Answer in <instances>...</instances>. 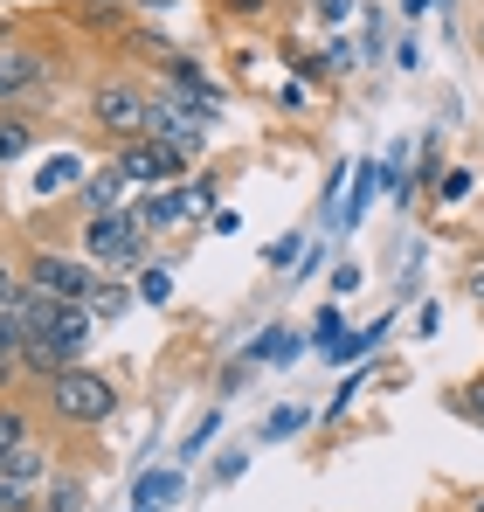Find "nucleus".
Listing matches in <instances>:
<instances>
[{
  "mask_svg": "<svg viewBox=\"0 0 484 512\" xmlns=\"http://www.w3.org/2000/svg\"><path fill=\"white\" fill-rule=\"evenodd\" d=\"M42 416L56 429H104L118 409H125V388H118V374H104V367H63L56 381H42Z\"/></svg>",
  "mask_w": 484,
  "mask_h": 512,
  "instance_id": "1",
  "label": "nucleus"
},
{
  "mask_svg": "<svg viewBox=\"0 0 484 512\" xmlns=\"http://www.w3.org/2000/svg\"><path fill=\"white\" fill-rule=\"evenodd\" d=\"M464 512H484V492H478V499H471V506H464Z\"/></svg>",
  "mask_w": 484,
  "mask_h": 512,
  "instance_id": "41",
  "label": "nucleus"
},
{
  "mask_svg": "<svg viewBox=\"0 0 484 512\" xmlns=\"http://www.w3.org/2000/svg\"><path fill=\"white\" fill-rule=\"evenodd\" d=\"M187 215H201V208H194V194H187L180 180H173V187H153V194L139 201V222H146V236H166V229H180Z\"/></svg>",
  "mask_w": 484,
  "mask_h": 512,
  "instance_id": "9",
  "label": "nucleus"
},
{
  "mask_svg": "<svg viewBox=\"0 0 484 512\" xmlns=\"http://www.w3.org/2000/svg\"><path fill=\"white\" fill-rule=\"evenodd\" d=\"M0 139H7V167H14V160H28V153H35V139H42V132H35V118H28V111H0Z\"/></svg>",
  "mask_w": 484,
  "mask_h": 512,
  "instance_id": "16",
  "label": "nucleus"
},
{
  "mask_svg": "<svg viewBox=\"0 0 484 512\" xmlns=\"http://www.w3.org/2000/svg\"><path fill=\"white\" fill-rule=\"evenodd\" d=\"M83 499H90L83 478H56V485L42 492V506H49V512H83Z\"/></svg>",
  "mask_w": 484,
  "mask_h": 512,
  "instance_id": "21",
  "label": "nucleus"
},
{
  "mask_svg": "<svg viewBox=\"0 0 484 512\" xmlns=\"http://www.w3.org/2000/svg\"><path fill=\"white\" fill-rule=\"evenodd\" d=\"M360 388H367V367H353V374H346V381L332 388V402H325V423H339V416L353 409V395H360Z\"/></svg>",
  "mask_w": 484,
  "mask_h": 512,
  "instance_id": "26",
  "label": "nucleus"
},
{
  "mask_svg": "<svg viewBox=\"0 0 484 512\" xmlns=\"http://www.w3.org/2000/svg\"><path fill=\"white\" fill-rule=\"evenodd\" d=\"M35 512H49V506H35Z\"/></svg>",
  "mask_w": 484,
  "mask_h": 512,
  "instance_id": "45",
  "label": "nucleus"
},
{
  "mask_svg": "<svg viewBox=\"0 0 484 512\" xmlns=\"http://www.w3.org/2000/svg\"><path fill=\"white\" fill-rule=\"evenodd\" d=\"M374 187H381V173L367 167H353V180H346V208H339V229H360V215H367V201H374Z\"/></svg>",
  "mask_w": 484,
  "mask_h": 512,
  "instance_id": "15",
  "label": "nucleus"
},
{
  "mask_svg": "<svg viewBox=\"0 0 484 512\" xmlns=\"http://www.w3.org/2000/svg\"><path fill=\"white\" fill-rule=\"evenodd\" d=\"M436 7H450V0H436Z\"/></svg>",
  "mask_w": 484,
  "mask_h": 512,
  "instance_id": "44",
  "label": "nucleus"
},
{
  "mask_svg": "<svg viewBox=\"0 0 484 512\" xmlns=\"http://www.w3.org/2000/svg\"><path fill=\"white\" fill-rule=\"evenodd\" d=\"M478 56H484V21H478Z\"/></svg>",
  "mask_w": 484,
  "mask_h": 512,
  "instance_id": "42",
  "label": "nucleus"
},
{
  "mask_svg": "<svg viewBox=\"0 0 484 512\" xmlns=\"http://www.w3.org/2000/svg\"><path fill=\"white\" fill-rule=\"evenodd\" d=\"M42 402H28V395H0V471L7 464H21L35 443H42Z\"/></svg>",
  "mask_w": 484,
  "mask_h": 512,
  "instance_id": "8",
  "label": "nucleus"
},
{
  "mask_svg": "<svg viewBox=\"0 0 484 512\" xmlns=\"http://www.w3.org/2000/svg\"><path fill=\"white\" fill-rule=\"evenodd\" d=\"M125 187H132V180H125V167H118V160H111V167H90V180L77 187V208H83V215L125 208Z\"/></svg>",
  "mask_w": 484,
  "mask_h": 512,
  "instance_id": "10",
  "label": "nucleus"
},
{
  "mask_svg": "<svg viewBox=\"0 0 484 512\" xmlns=\"http://www.w3.org/2000/svg\"><path fill=\"white\" fill-rule=\"evenodd\" d=\"M42 492H49V485L21 478V471H0V512H35V506H42Z\"/></svg>",
  "mask_w": 484,
  "mask_h": 512,
  "instance_id": "17",
  "label": "nucleus"
},
{
  "mask_svg": "<svg viewBox=\"0 0 484 512\" xmlns=\"http://www.w3.org/2000/svg\"><path fill=\"white\" fill-rule=\"evenodd\" d=\"M443 409L484 429V374H478V381H464V388H450V395H443Z\"/></svg>",
  "mask_w": 484,
  "mask_h": 512,
  "instance_id": "19",
  "label": "nucleus"
},
{
  "mask_svg": "<svg viewBox=\"0 0 484 512\" xmlns=\"http://www.w3.org/2000/svg\"><path fill=\"white\" fill-rule=\"evenodd\" d=\"M208 229H215V236H236L242 215H236V208H215V215H208Z\"/></svg>",
  "mask_w": 484,
  "mask_h": 512,
  "instance_id": "39",
  "label": "nucleus"
},
{
  "mask_svg": "<svg viewBox=\"0 0 484 512\" xmlns=\"http://www.w3.org/2000/svg\"><path fill=\"white\" fill-rule=\"evenodd\" d=\"M353 7H360V0H312V14H319L325 28H346V21H353Z\"/></svg>",
  "mask_w": 484,
  "mask_h": 512,
  "instance_id": "32",
  "label": "nucleus"
},
{
  "mask_svg": "<svg viewBox=\"0 0 484 512\" xmlns=\"http://www.w3.org/2000/svg\"><path fill=\"white\" fill-rule=\"evenodd\" d=\"M77 250L104 270V277H139L153 263V236L139 222V208H104V215H83L77 222Z\"/></svg>",
  "mask_w": 484,
  "mask_h": 512,
  "instance_id": "3",
  "label": "nucleus"
},
{
  "mask_svg": "<svg viewBox=\"0 0 484 512\" xmlns=\"http://www.w3.org/2000/svg\"><path fill=\"white\" fill-rule=\"evenodd\" d=\"M139 298H146L153 312L173 305V270H166V263H146V270H139Z\"/></svg>",
  "mask_w": 484,
  "mask_h": 512,
  "instance_id": "20",
  "label": "nucleus"
},
{
  "mask_svg": "<svg viewBox=\"0 0 484 512\" xmlns=\"http://www.w3.org/2000/svg\"><path fill=\"white\" fill-rule=\"evenodd\" d=\"M346 180H353V167H332V173H325V194H319V215H339V194H346Z\"/></svg>",
  "mask_w": 484,
  "mask_h": 512,
  "instance_id": "31",
  "label": "nucleus"
},
{
  "mask_svg": "<svg viewBox=\"0 0 484 512\" xmlns=\"http://www.w3.org/2000/svg\"><path fill=\"white\" fill-rule=\"evenodd\" d=\"M21 284H35V291H49V298H63V305H90V291L104 284V270H97L83 250L35 243V250L21 256Z\"/></svg>",
  "mask_w": 484,
  "mask_h": 512,
  "instance_id": "5",
  "label": "nucleus"
},
{
  "mask_svg": "<svg viewBox=\"0 0 484 512\" xmlns=\"http://www.w3.org/2000/svg\"><path fill=\"white\" fill-rule=\"evenodd\" d=\"M436 326H443V305H436V298H422V305H415V333H422V340H429V333H436Z\"/></svg>",
  "mask_w": 484,
  "mask_h": 512,
  "instance_id": "36",
  "label": "nucleus"
},
{
  "mask_svg": "<svg viewBox=\"0 0 484 512\" xmlns=\"http://www.w3.org/2000/svg\"><path fill=\"white\" fill-rule=\"evenodd\" d=\"M111 160L125 167L132 187H173V180H187V173H194V167H187V153H180V146H166V139H153V132H146V139H132V146H118Z\"/></svg>",
  "mask_w": 484,
  "mask_h": 512,
  "instance_id": "7",
  "label": "nucleus"
},
{
  "mask_svg": "<svg viewBox=\"0 0 484 512\" xmlns=\"http://www.w3.org/2000/svg\"><path fill=\"white\" fill-rule=\"evenodd\" d=\"M298 256H305V236H277V243H263V263H270V270H298Z\"/></svg>",
  "mask_w": 484,
  "mask_h": 512,
  "instance_id": "27",
  "label": "nucleus"
},
{
  "mask_svg": "<svg viewBox=\"0 0 484 512\" xmlns=\"http://www.w3.org/2000/svg\"><path fill=\"white\" fill-rule=\"evenodd\" d=\"M277 111H305V77H291V84H277Z\"/></svg>",
  "mask_w": 484,
  "mask_h": 512,
  "instance_id": "37",
  "label": "nucleus"
},
{
  "mask_svg": "<svg viewBox=\"0 0 484 512\" xmlns=\"http://www.w3.org/2000/svg\"><path fill=\"white\" fill-rule=\"evenodd\" d=\"M83 118H90V132L118 153V146H132V139H146V132H153V90L139 84V77L104 70L97 84L83 90Z\"/></svg>",
  "mask_w": 484,
  "mask_h": 512,
  "instance_id": "2",
  "label": "nucleus"
},
{
  "mask_svg": "<svg viewBox=\"0 0 484 512\" xmlns=\"http://www.w3.org/2000/svg\"><path fill=\"white\" fill-rule=\"evenodd\" d=\"M132 512H139V506H132Z\"/></svg>",
  "mask_w": 484,
  "mask_h": 512,
  "instance_id": "46",
  "label": "nucleus"
},
{
  "mask_svg": "<svg viewBox=\"0 0 484 512\" xmlns=\"http://www.w3.org/2000/svg\"><path fill=\"white\" fill-rule=\"evenodd\" d=\"M360 277H367L360 263H332V298H353V291H360Z\"/></svg>",
  "mask_w": 484,
  "mask_h": 512,
  "instance_id": "34",
  "label": "nucleus"
},
{
  "mask_svg": "<svg viewBox=\"0 0 484 512\" xmlns=\"http://www.w3.org/2000/svg\"><path fill=\"white\" fill-rule=\"evenodd\" d=\"M242 471H249V450H222V457H215V485H222V492L236 485Z\"/></svg>",
  "mask_w": 484,
  "mask_h": 512,
  "instance_id": "30",
  "label": "nucleus"
},
{
  "mask_svg": "<svg viewBox=\"0 0 484 512\" xmlns=\"http://www.w3.org/2000/svg\"><path fill=\"white\" fill-rule=\"evenodd\" d=\"M215 429H222V409H208V416H201V423L187 429V443H180V457H173V464H187V457H201V450H208V443H215Z\"/></svg>",
  "mask_w": 484,
  "mask_h": 512,
  "instance_id": "25",
  "label": "nucleus"
},
{
  "mask_svg": "<svg viewBox=\"0 0 484 512\" xmlns=\"http://www.w3.org/2000/svg\"><path fill=\"white\" fill-rule=\"evenodd\" d=\"M325 63H332V77H346V70L360 63V49H353L346 35H332V49H325Z\"/></svg>",
  "mask_w": 484,
  "mask_h": 512,
  "instance_id": "33",
  "label": "nucleus"
},
{
  "mask_svg": "<svg viewBox=\"0 0 484 512\" xmlns=\"http://www.w3.org/2000/svg\"><path fill=\"white\" fill-rule=\"evenodd\" d=\"M305 423H312V416L284 402V409H270V416H263V443H284V436H298V429H305Z\"/></svg>",
  "mask_w": 484,
  "mask_h": 512,
  "instance_id": "22",
  "label": "nucleus"
},
{
  "mask_svg": "<svg viewBox=\"0 0 484 512\" xmlns=\"http://www.w3.org/2000/svg\"><path fill=\"white\" fill-rule=\"evenodd\" d=\"M0 167H7V139H0Z\"/></svg>",
  "mask_w": 484,
  "mask_h": 512,
  "instance_id": "43",
  "label": "nucleus"
},
{
  "mask_svg": "<svg viewBox=\"0 0 484 512\" xmlns=\"http://www.w3.org/2000/svg\"><path fill=\"white\" fill-rule=\"evenodd\" d=\"M429 7H436V0H402V14H408V21H422Z\"/></svg>",
  "mask_w": 484,
  "mask_h": 512,
  "instance_id": "40",
  "label": "nucleus"
},
{
  "mask_svg": "<svg viewBox=\"0 0 484 512\" xmlns=\"http://www.w3.org/2000/svg\"><path fill=\"white\" fill-rule=\"evenodd\" d=\"M173 499H187V471H180V464H160V471H146V478L132 485V506L139 512H166Z\"/></svg>",
  "mask_w": 484,
  "mask_h": 512,
  "instance_id": "11",
  "label": "nucleus"
},
{
  "mask_svg": "<svg viewBox=\"0 0 484 512\" xmlns=\"http://www.w3.org/2000/svg\"><path fill=\"white\" fill-rule=\"evenodd\" d=\"M471 187H478V173H471V167H457V173H443V180L429 187V201H436V208H450V201H464Z\"/></svg>",
  "mask_w": 484,
  "mask_h": 512,
  "instance_id": "23",
  "label": "nucleus"
},
{
  "mask_svg": "<svg viewBox=\"0 0 484 512\" xmlns=\"http://www.w3.org/2000/svg\"><path fill=\"white\" fill-rule=\"evenodd\" d=\"M222 14H236V21H263L270 14V0H215Z\"/></svg>",
  "mask_w": 484,
  "mask_h": 512,
  "instance_id": "35",
  "label": "nucleus"
},
{
  "mask_svg": "<svg viewBox=\"0 0 484 512\" xmlns=\"http://www.w3.org/2000/svg\"><path fill=\"white\" fill-rule=\"evenodd\" d=\"M305 346H312V340H305V333H291V326H263L256 340L242 346V360H249V367H263V360H284V367H291Z\"/></svg>",
  "mask_w": 484,
  "mask_h": 512,
  "instance_id": "12",
  "label": "nucleus"
},
{
  "mask_svg": "<svg viewBox=\"0 0 484 512\" xmlns=\"http://www.w3.org/2000/svg\"><path fill=\"white\" fill-rule=\"evenodd\" d=\"M132 298H139V291H132L125 277H104V284L90 291V312H97V319H125V312H132Z\"/></svg>",
  "mask_w": 484,
  "mask_h": 512,
  "instance_id": "18",
  "label": "nucleus"
},
{
  "mask_svg": "<svg viewBox=\"0 0 484 512\" xmlns=\"http://www.w3.org/2000/svg\"><path fill=\"white\" fill-rule=\"evenodd\" d=\"M436 180H443V139L429 132V139H422V167H415V187H436Z\"/></svg>",
  "mask_w": 484,
  "mask_h": 512,
  "instance_id": "28",
  "label": "nucleus"
},
{
  "mask_svg": "<svg viewBox=\"0 0 484 512\" xmlns=\"http://www.w3.org/2000/svg\"><path fill=\"white\" fill-rule=\"evenodd\" d=\"M14 298H21V270L0 256V305H14Z\"/></svg>",
  "mask_w": 484,
  "mask_h": 512,
  "instance_id": "38",
  "label": "nucleus"
},
{
  "mask_svg": "<svg viewBox=\"0 0 484 512\" xmlns=\"http://www.w3.org/2000/svg\"><path fill=\"white\" fill-rule=\"evenodd\" d=\"M21 353H28V326L14 305H0V395L21 381Z\"/></svg>",
  "mask_w": 484,
  "mask_h": 512,
  "instance_id": "13",
  "label": "nucleus"
},
{
  "mask_svg": "<svg viewBox=\"0 0 484 512\" xmlns=\"http://www.w3.org/2000/svg\"><path fill=\"white\" fill-rule=\"evenodd\" d=\"M464 298H471V305L484 312V243H478L471 256H464Z\"/></svg>",
  "mask_w": 484,
  "mask_h": 512,
  "instance_id": "29",
  "label": "nucleus"
},
{
  "mask_svg": "<svg viewBox=\"0 0 484 512\" xmlns=\"http://www.w3.org/2000/svg\"><path fill=\"white\" fill-rule=\"evenodd\" d=\"M346 333H353V326H346V312H339V305H325L319 319H312V346H319V353H325V346H339Z\"/></svg>",
  "mask_w": 484,
  "mask_h": 512,
  "instance_id": "24",
  "label": "nucleus"
},
{
  "mask_svg": "<svg viewBox=\"0 0 484 512\" xmlns=\"http://www.w3.org/2000/svg\"><path fill=\"white\" fill-rule=\"evenodd\" d=\"M49 84H56V56L42 42H0V111L42 97Z\"/></svg>",
  "mask_w": 484,
  "mask_h": 512,
  "instance_id": "6",
  "label": "nucleus"
},
{
  "mask_svg": "<svg viewBox=\"0 0 484 512\" xmlns=\"http://www.w3.org/2000/svg\"><path fill=\"white\" fill-rule=\"evenodd\" d=\"M83 180H90V167H83L77 153H49L42 173H35V194L49 201V194H70V187H83Z\"/></svg>",
  "mask_w": 484,
  "mask_h": 512,
  "instance_id": "14",
  "label": "nucleus"
},
{
  "mask_svg": "<svg viewBox=\"0 0 484 512\" xmlns=\"http://www.w3.org/2000/svg\"><path fill=\"white\" fill-rule=\"evenodd\" d=\"M97 340V312L90 305H63L42 333H28V353H21V374L42 388V381H56L63 367H83V353Z\"/></svg>",
  "mask_w": 484,
  "mask_h": 512,
  "instance_id": "4",
  "label": "nucleus"
}]
</instances>
